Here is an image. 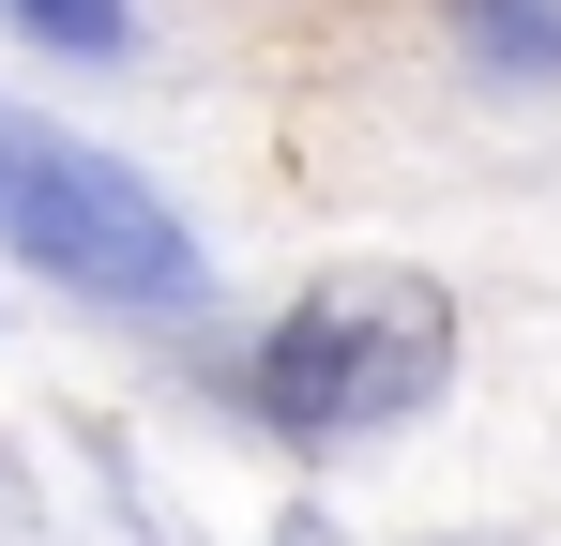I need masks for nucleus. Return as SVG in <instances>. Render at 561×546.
<instances>
[{"label": "nucleus", "mask_w": 561, "mask_h": 546, "mask_svg": "<svg viewBox=\"0 0 561 546\" xmlns=\"http://www.w3.org/2000/svg\"><path fill=\"white\" fill-rule=\"evenodd\" d=\"M440 379H456V304H440V273H394V259L319 273L259 334V364H243V395L274 410L288 441H379Z\"/></svg>", "instance_id": "f257e3e1"}, {"label": "nucleus", "mask_w": 561, "mask_h": 546, "mask_svg": "<svg viewBox=\"0 0 561 546\" xmlns=\"http://www.w3.org/2000/svg\"><path fill=\"white\" fill-rule=\"evenodd\" d=\"M0 243L77 304H137V319L197 304V228L122 152L61 137V122H15V106H0Z\"/></svg>", "instance_id": "f03ea898"}, {"label": "nucleus", "mask_w": 561, "mask_h": 546, "mask_svg": "<svg viewBox=\"0 0 561 546\" xmlns=\"http://www.w3.org/2000/svg\"><path fill=\"white\" fill-rule=\"evenodd\" d=\"M0 15H31V31H46V46H122V0H0Z\"/></svg>", "instance_id": "7ed1b4c3"}]
</instances>
